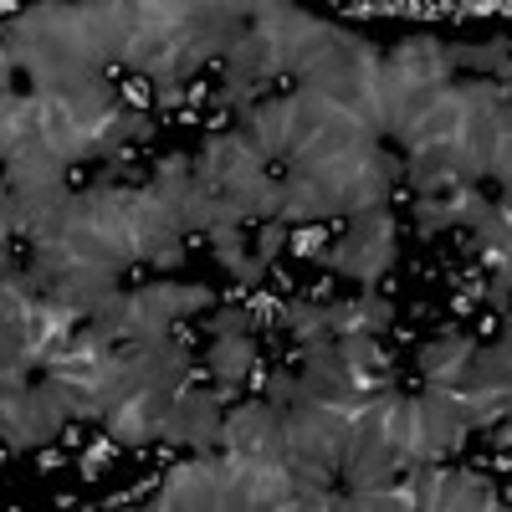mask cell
Returning <instances> with one entry per match:
<instances>
[{"label": "cell", "instance_id": "cell-6", "mask_svg": "<svg viewBox=\"0 0 512 512\" xmlns=\"http://www.w3.org/2000/svg\"><path fill=\"white\" fill-rule=\"evenodd\" d=\"M333 292H338V277H333V272H323V277L308 287V303H313V308H328V303H333Z\"/></svg>", "mask_w": 512, "mask_h": 512}, {"label": "cell", "instance_id": "cell-7", "mask_svg": "<svg viewBox=\"0 0 512 512\" xmlns=\"http://www.w3.org/2000/svg\"><path fill=\"white\" fill-rule=\"evenodd\" d=\"M482 267L487 272H507V246H482Z\"/></svg>", "mask_w": 512, "mask_h": 512}, {"label": "cell", "instance_id": "cell-5", "mask_svg": "<svg viewBox=\"0 0 512 512\" xmlns=\"http://www.w3.org/2000/svg\"><path fill=\"white\" fill-rule=\"evenodd\" d=\"M328 226H308V231H292L287 236V246H292V256H313V262H318V256L328 251Z\"/></svg>", "mask_w": 512, "mask_h": 512}, {"label": "cell", "instance_id": "cell-4", "mask_svg": "<svg viewBox=\"0 0 512 512\" xmlns=\"http://www.w3.org/2000/svg\"><path fill=\"white\" fill-rule=\"evenodd\" d=\"M210 359V374L216 379H246V369H251V359H256V349L246 344V338H216V349L205 354Z\"/></svg>", "mask_w": 512, "mask_h": 512}, {"label": "cell", "instance_id": "cell-3", "mask_svg": "<svg viewBox=\"0 0 512 512\" xmlns=\"http://www.w3.org/2000/svg\"><path fill=\"white\" fill-rule=\"evenodd\" d=\"M472 359H477V344H472V338H456V333H451V338H436V344L420 349V374H425V384L446 390V384H461V379H466Z\"/></svg>", "mask_w": 512, "mask_h": 512}, {"label": "cell", "instance_id": "cell-8", "mask_svg": "<svg viewBox=\"0 0 512 512\" xmlns=\"http://www.w3.org/2000/svg\"><path fill=\"white\" fill-rule=\"evenodd\" d=\"M62 461H67V456H62L57 446H47V451H41V456H36V472H57V466H62Z\"/></svg>", "mask_w": 512, "mask_h": 512}, {"label": "cell", "instance_id": "cell-1", "mask_svg": "<svg viewBox=\"0 0 512 512\" xmlns=\"http://www.w3.org/2000/svg\"><path fill=\"white\" fill-rule=\"evenodd\" d=\"M446 52L436 36H410L395 47V57L384 62L390 67V77L400 82V88H446Z\"/></svg>", "mask_w": 512, "mask_h": 512}, {"label": "cell", "instance_id": "cell-2", "mask_svg": "<svg viewBox=\"0 0 512 512\" xmlns=\"http://www.w3.org/2000/svg\"><path fill=\"white\" fill-rule=\"evenodd\" d=\"M154 507H221V487L210 482V466L175 461V466H164V482H159V502Z\"/></svg>", "mask_w": 512, "mask_h": 512}]
</instances>
